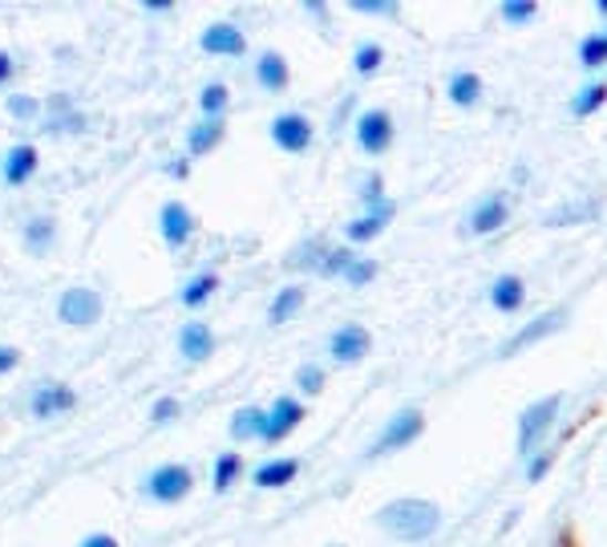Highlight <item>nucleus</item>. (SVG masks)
<instances>
[{"label": "nucleus", "instance_id": "obj_12", "mask_svg": "<svg viewBox=\"0 0 607 547\" xmlns=\"http://www.w3.org/2000/svg\"><path fill=\"white\" fill-rule=\"evenodd\" d=\"M178 353L191 361V365H199V361H207L210 353H215V337H210L207 324L191 321L178 329Z\"/></svg>", "mask_w": 607, "mask_h": 547}, {"label": "nucleus", "instance_id": "obj_36", "mask_svg": "<svg viewBox=\"0 0 607 547\" xmlns=\"http://www.w3.org/2000/svg\"><path fill=\"white\" fill-rule=\"evenodd\" d=\"M154 422H171V417H178V398H158L151 410Z\"/></svg>", "mask_w": 607, "mask_h": 547}, {"label": "nucleus", "instance_id": "obj_38", "mask_svg": "<svg viewBox=\"0 0 607 547\" xmlns=\"http://www.w3.org/2000/svg\"><path fill=\"white\" fill-rule=\"evenodd\" d=\"M352 9L357 12H389L393 9V0H352Z\"/></svg>", "mask_w": 607, "mask_h": 547}, {"label": "nucleus", "instance_id": "obj_43", "mask_svg": "<svg viewBox=\"0 0 607 547\" xmlns=\"http://www.w3.org/2000/svg\"><path fill=\"white\" fill-rule=\"evenodd\" d=\"M555 547H584V544H579V536H575V527H563L559 544H555Z\"/></svg>", "mask_w": 607, "mask_h": 547}, {"label": "nucleus", "instance_id": "obj_37", "mask_svg": "<svg viewBox=\"0 0 607 547\" xmlns=\"http://www.w3.org/2000/svg\"><path fill=\"white\" fill-rule=\"evenodd\" d=\"M9 114H12V118H33V114H37V102H33V97H9Z\"/></svg>", "mask_w": 607, "mask_h": 547}, {"label": "nucleus", "instance_id": "obj_30", "mask_svg": "<svg viewBox=\"0 0 607 547\" xmlns=\"http://www.w3.org/2000/svg\"><path fill=\"white\" fill-rule=\"evenodd\" d=\"M381 61H385V49H381V45H361V49H357V58H352V65H357V73H361V78H369V73L381 70Z\"/></svg>", "mask_w": 607, "mask_h": 547}, {"label": "nucleus", "instance_id": "obj_44", "mask_svg": "<svg viewBox=\"0 0 607 547\" xmlns=\"http://www.w3.org/2000/svg\"><path fill=\"white\" fill-rule=\"evenodd\" d=\"M166 171H171L175 179H187V175H191V171H187V158H178V163H171V167H166Z\"/></svg>", "mask_w": 607, "mask_h": 547}, {"label": "nucleus", "instance_id": "obj_23", "mask_svg": "<svg viewBox=\"0 0 607 547\" xmlns=\"http://www.w3.org/2000/svg\"><path fill=\"white\" fill-rule=\"evenodd\" d=\"M300 305H304V288H296V285L280 288V292H276V300H271V309H268V321L271 324L292 321L296 312H300Z\"/></svg>", "mask_w": 607, "mask_h": 547}, {"label": "nucleus", "instance_id": "obj_24", "mask_svg": "<svg viewBox=\"0 0 607 547\" xmlns=\"http://www.w3.org/2000/svg\"><path fill=\"white\" fill-rule=\"evenodd\" d=\"M479 97H482L479 73H454V78H450V102H454V106H474Z\"/></svg>", "mask_w": 607, "mask_h": 547}, {"label": "nucleus", "instance_id": "obj_3", "mask_svg": "<svg viewBox=\"0 0 607 547\" xmlns=\"http://www.w3.org/2000/svg\"><path fill=\"white\" fill-rule=\"evenodd\" d=\"M421 430H425V417H421L418 410H401V414H393V422H389V426L381 430V438L373 442V451H369V454H393V451H401V446H409V442L418 438Z\"/></svg>", "mask_w": 607, "mask_h": 547}, {"label": "nucleus", "instance_id": "obj_20", "mask_svg": "<svg viewBox=\"0 0 607 547\" xmlns=\"http://www.w3.org/2000/svg\"><path fill=\"white\" fill-rule=\"evenodd\" d=\"M264 430H268V414L259 405H244L232 414V438H264Z\"/></svg>", "mask_w": 607, "mask_h": 547}, {"label": "nucleus", "instance_id": "obj_26", "mask_svg": "<svg viewBox=\"0 0 607 547\" xmlns=\"http://www.w3.org/2000/svg\"><path fill=\"white\" fill-rule=\"evenodd\" d=\"M239 471H244V458H239V454L235 451H227V454H219V458H215V483H210V487L219 491H232V483L235 478H239Z\"/></svg>", "mask_w": 607, "mask_h": 547}, {"label": "nucleus", "instance_id": "obj_27", "mask_svg": "<svg viewBox=\"0 0 607 547\" xmlns=\"http://www.w3.org/2000/svg\"><path fill=\"white\" fill-rule=\"evenodd\" d=\"M607 102V85L604 82H591L587 90H579L575 94V102H572V110H575V118H587V114H596L599 106Z\"/></svg>", "mask_w": 607, "mask_h": 547}, {"label": "nucleus", "instance_id": "obj_41", "mask_svg": "<svg viewBox=\"0 0 607 547\" xmlns=\"http://www.w3.org/2000/svg\"><path fill=\"white\" fill-rule=\"evenodd\" d=\"M82 547H117L114 536H105V531H94V536H85Z\"/></svg>", "mask_w": 607, "mask_h": 547}, {"label": "nucleus", "instance_id": "obj_32", "mask_svg": "<svg viewBox=\"0 0 607 547\" xmlns=\"http://www.w3.org/2000/svg\"><path fill=\"white\" fill-rule=\"evenodd\" d=\"M296 385H300L308 398H316V393L325 390V373H320L316 365H304L300 373H296Z\"/></svg>", "mask_w": 607, "mask_h": 547}, {"label": "nucleus", "instance_id": "obj_13", "mask_svg": "<svg viewBox=\"0 0 607 547\" xmlns=\"http://www.w3.org/2000/svg\"><path fill=\"white\" fill-rule=\"evenodd\" d=\"M158 224H163L166 244H171V248H183L191 239V231H195V215H191L183 203H166L163 215H158Z\"/></svg>", "mask_w": 607, "mask_h": 547}, {"label": "nucleus", "instance_id": "obj_7", "mask_svg": "<svg viewBox=\"0 0 607 547\" xmlns=\"http://www.w3.org/2000/svg\"><path fill=\"white\" fill-rule=\"evenodd\" d=\"M357 143L369 155H385L389 143H393V118H389L385 110H369V114L357 118Z\"/></svg>", "mask_w": 607, "mask_h": 547}, {"label": "nucleus", "instance_id": "obj_4", "mask_svg": "<svg viewBox=\"0 0 607 547\" xmlns=\"http://www.w3.org/2000/svg\"><path fill=\"white\" fill-rule=\"evenodd\" d=\"M555 414H559V393H551V398H543V402L526 405L523 422H518V451H531L535 446V438H543L547 434V426L555 422Z\"/></svg>", "mask_w": 607, "mask_h": 547}, {"label": "nucleus", "instance_id": "obj_21", "mask_svg": "<svg viewBox=\"0 0 607 547\" xmlns=\"http://www.w3.org/2000/svg\"><path fill=\"white\" fill-rule=\"evenodd\" d=\"M491 300H494V309H503V312L523 309L526 285L518 280V276H498V280H494V288H491Z\"/></svg>", "mask_w": 607, "mask_h": 547}, {"label": "nucleus", "instance_id": "obj_42", "mask_svg": "<svg viewBox=\"0 0 607 547\" xmlns=\"http://www.w3.org/2000/svg\"><path fill=\"white\" fill-rule=\"evenodd\" d=\"M12 73H17V65H12V58H9V53H4V49H0V85L9 82Z\"/></svg>", "mask_w": 607, "mask_h": 547}, {"label": "nucleus", "instance_id": "obj_2", "mask_svg": "<svg viewBox=\"0 0 607 547\" xmlns=\"http://www.w3.org/2000/svg\"><path fill=\"white\" fill-rule=\"evenodd\" d=\"M102 297H97L94 288H70L65 297L58 300V317L73 329H90V324L102 321Z\"/></svg>", "mask_w": 607, "mask_h": 547}, {"label": "nucleus", "instance_id": "obj_31", "mask_svg": "<svg viewBox=\"0 0 607 547\" xmlns=\"http://www.w3.org/2000/svg\"><path fill=\"white\" fill-rule=\"evenodd\" d=\"M535 12H538V4H535V0H506V4H503V17H506V21H511V24H523V21H531V17H535Z\"/></svg>", "mask_w": 607, "mask_h": 547}, {"label": "nucleus", "instance_id": "obj_22", "mask_svg": "<svg viewBox=\"0 0 607 547\" xmlns=\"http://www.w3.org/2000/svg\"><path fill=\"white\" fill-rule=\"evenodd\" d=\"M219 138H223V122L219 118H203L199 126H191V134H187L191 155H207V151H215Z\"/></svg>", "mask_w": 607, "mask_h": 547}, {"label": "nucleus", "instance_id": "obj_18", "mask_svg": "<svg viewBox=\"0 0 607 547\" xmlns=\"http://www.w3.org/2000/svg\"><path fill=\"white\" fill-rule=\"evenodd\" d=\"M300 475V463H296V458H276V463H264L256 471V475H251V483H256V487H288V483H292V478Z\"/></svg>", "mask_w": 607, "mask_h": 547}, {"label": "nucleus", "instance_id": "obj_10", "mask_svg": "<svg viewBox=\"0 0 607 547\" xmlns=\"http://www.w3.org/2000/svg\"><path fill=\"white\" fill-rule=\"evenodd\" d=\"M369 333H364L361 324H344L340 333H332V341H328V353L340 361V365H352V361H361L364 353H369Z\"/></svg>", "mask_w": 607, "mask_h": 547}, {"label": "nucleus", "instance_id": "obj_1", "mask_svg": "<svg viewBox=\"0 0 607 547\" xmlns=\"http://www.w3.org/2000/svg\"><path fill=\"white\" fill-rule=\"evenodd\" d=\"M377 524L385 527L393 539H405V544H418V539H430L442 524V512L438 503L430 499H393L389 507H381Z\"/></svg>", "mask_w": 607, "mask_h": 547}, {"label": "nucleus", "instance_id": "obj_28", "mask_svg": "<svg viewBox=\"0 0 607 547\" xmlns=\"http://www.w3.org/2000/svg\"><path fill=\"white\" fill-rule=\"evenodd\" d=\"M227 85L223 82H210V85H203V94H199V110L207 114V118H219L223 110H227Z\"/></svg>", "mask_w": 607, "mask_h": 547}, {"label": "nucleus", "instance_id": "obj_9", "mask_svg": "<svg viewBox=\"0 0 607 547\" xmlns=\"http://www.w3.org/2000/svg\"><path fill=\"white\" fill-rule=\"evenodd\" d=\"M203 49L215 53V58H239L247 49V37L239 33L232 21H215L203 29Z\"/></svg>", "mask_w": 607, "mask_h": 547}, {"label": "nucleus", "instance_id": "obj_17", "mask_svg": "<svg viewBox=\"0 0 607 547\" xmlns=\"http://www.w3.org/2000/svg\"><path fill=\"white\" fill-rule=\"evenodd\" d=\"M506 224V199H486V203H479V211L470 215V231L474 236H491V231H498V227Z\"/></svg>", "mask_w": 607, "mask_h": 547}, {"label": "nucleus", "instance_id": "obj_33", "mask_svg": "<svg viewBox=\"0 0 607 547\" xmlns=\"http://www.w3.org/2000/svg\"><path fill=\"white\" fill-rule=\"evenodd\" d=\"M24 236H29V248L41 251L49 239H53V224H49V219H33V224L24 227Z\"/></svg>", "mask_w": 607, "mask_h": 547}, {"label": "nucleus", "instance_id": "obj_34", "mask_svg": "<svg viewBox=\"0 0 607 547\" xmlns=\"http://www.w3.org/2000/svg\"><path fill=\"white\" fill-rule=\"evenodd\" d=\"M373 276H377V264H373V260H352V268H349V272H344V280H349V285L361 288V285H369Z\"/></svg>", "mask_w": 607, "mask_h": 547}, {"label": "nucleus", "instance_id": "obj_19", "mask_svg": "<svg viewBox=\"0 0 607 547\" xmlns=\"http://www.w3.org/2000/svg\"><path fill=\"white\" fill-rule=\"evenodd\" d=\"M393 219V203H377V211L369 207V215L364 219H357V224H349V239L352 244H364V239H373V236H381V227Z\"/></svg>", "mask_w": 607, "mask_h": 547}, {"label": "nucleus", "instance_id": "obj_39", "mask_svg": "<svg viewBox=\"0 0 607 547\" xmlns=\"http://www.w3.org/2000/svg\"><path fill=\"white\" fill-rule=\"evenodd\" d=\"M547 466H551V454H538L535 463H531V471H526V478H531V483H538V478L547 475Z\"/></svg>", "mask_w": 607, "mask_h": 547}, {"label": "nucleus", "instance_id": "obj_29", "mask_svg": "<svg viewBox=\"0 0 607 547\" xmlns=\"http://www.w3.org/2000/svg\"><path fill=\"white\" fill-rule=\"evenodd\" d=\"M579 61H584L587 70H599V65H607V33L579 41Z\"/></svg>", "mask_w": 607, "mask_h": 547}, {"label": "nucleus", "instance_id": "obj_46", "mask_svg": "<svg viewBox=\"0 0 607 547\" xmlns=\"http://www.w3.org/2000/svg\"><path fill=\"white\" fill-rule=\"evenodd\" d=\"M596 9H599V12H604V17H607V0H596Z\"/></svg>", "mask_w": 607, "mask_h": 547}, {"label": "nucleus", "instance_id": "obj_5", "mask_svg": "<svg viewBox=\"0 0 607 547\" xmlns=\"http://www.w3.org/2000/svg\"><path fill=\"white\" fill-rule=\"evenodd\" d=\"M271 138L288 155H304L312 146V122L304 118V114H296V110H288V114H280V118L271 122Z\"/></svg>", "mask_w": 607, "mask_h": 547}, {"label": "nucleus", "instance_id": "obj_8", "mask_svg": "<svg viewBox=\"0 0 607 547\" xmlns=\"http://www.w3.org/2000/svg\"><path fill=\"white\" fill-rule=\"evenodd\" d=\"M304 410L296 398H276V405L268 410V430H264V442H280V438H288L296 426L304 422Z\"/></svg>", "mask_w": 607, "mask_h": 547}, {"label": "nucleus", "instance_id": "obj_6", "mask_svg": "<svg viewBox=\"0 0 607 547\" xmlns=\"http://www.w3.org/2000/svg\"><path fill=\"white\" fill-rule=\"evenodd\" d=\"M187 491H191V471L187 466H178V463L158 466V471L146 478V495L158 499V503H178Z\"/></svg>", "mask_w": 607, "mask_h": 547}, {"label": "nucleus", "instance_id": "obj_40", "mask_svg": "<svg viewBox=\"0 0 607 547\" xmlns=\"http://www.w3.org/2000/svg\"><path fill=\"white\" fill-rule=\"evenodd\" d=\"M17 361H21V353L12 345H0V373H9V369H17Z\"/></svg>", "mask_w": 607, "mask_h": 547}, {"label": "nucleus", "instance_id": "obj_11", "mask_svg": "<svg viewBox=\"0 0 607 547\" xmlns=\"http://www.w3.org/2000/svg\"><path fill=\"white\" fill-rule=\"evenodd\" d=\"M37 163H41L37 146L21 143V146H12L9 155H4V163H0V175H4V183H9V187H21V183L33 179Z\"/></svg>", "mask_w": 607, "mask_h": 547}, {"label": "nucleus", "instance_id": "obj_45", "mask_svg": "<svg viewBox=\"0 0 607 547\" xmlns=\"http://www.w3.org/2000/svg\"><path fill=\"white\" fill-rule=\"evenodd\" d=\"M142 9H151V12H166V9H171V0H146Z\"/></svg>", "mask_w": 607, "mask_h": 547}, {"label": "nucleus", "instance_id": "obj_16", "mask_svg": "<svg viewBox=\"0 0 607 547\" xmlns=\"http://www.w3.org/2000/svg\"><path fill=\"white\" fill-rule=\"evenodd\" d=\"M563 321H567V312H563V309L543 312L538 321H531V324H526V329H523V333L514 337L511 345H506V353H518V349H526V345H531V341H543V337H551V333H555V329H563Z\"/></svg>", "mask_w": 607, "mask_h": 547}, {"label": "nucleus", "instance_id": "obj_25", "mask_svg": "<svg viewBox=\"0 0 607 547\" xmlns=\"http://www.w3.org/2000/svg\"><path fill=\"white\" fill-rule=\"evenodd\" d=\"M215 288H219V276H215V272H199L187 288H183V305H187V309H199V305H207V300H210V292H215Z\"/></svg>", "mask_w": 607, "mask_h": 547}, {"label": "nucleus", "instance_id": "obj_35", "mask_svg": "<svg viewBox=\"0 0 607 547\" xmlns=\"http://www.w3.org/2000/svg\"><path fill=\"white\" fill-rule=\"evenodd\" d=\"M352 268V251L349 248H337V251H328V260H325V276H344Z\"/></svg>", "mask_w": 607, "mask_h": 547}, {"label": "nucleus", "instance_id": "obj_14", "mask_svg": "<svg viewBox=\"0 0 607 547\" xmlns=\"http://www.w3.org/2000/svg\"><path fill=\"white\" fill-rule=\"evenodd\" d=\"M256 78H259V85L268 90V94H284L288 90V61H284V53H276V49H264L259 53V61H256Z\"/></svg>", "mask_w": 607, "mask_h": 547}, {"label": "nucleus", "instance_id": "obj_15", "mask_svg": "<svg viewBox=\"0 0 607 547\" xmlns=\"http://www.w3.org/2000/svg\"><path fill=\"white\" fill-rule=\"evenodd\" d=\"M73 405H78V393H73L70 385H41V390L33 393L37 417H58L65 414V410H73Z\"/></svg>", "mask_w": 607, "mask_h": 547}]
</instances>
